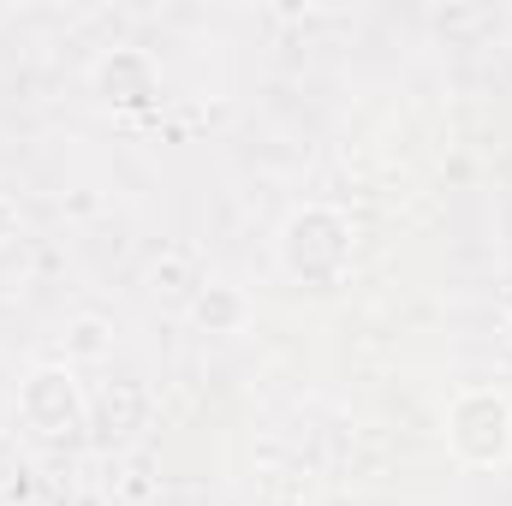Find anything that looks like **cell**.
Returning <instances> with one entry per match:
<instances>
[{"label": "cell", "mask_w": 512, "mask_h": 506, "mask_svg": "<svg viewBox=\"0 0 512 506\" xmlns=\"http://www.w3.org/2000/svg\"><path fill=\"white\" fill-rule=\"evenodd\" d=\"M72 334H78V340H72V346H78V352H84V358H96V352H102V340H96V334H102V328H96V322H78V328H72Z\"/></svg>", "instance_id": "7"}, {"label": "cell", "mask_w": 512, "mask_h": 506, "mask_svg": "<svg viewBox=\"0 0 512 506\" xmlns=\"http://www.w3.org/2000/svg\"><path fill=\"white\" fill-rule=\"evenodd\" d=\"M447 441L465 465H501L512 453V405L501 393H459L447 411Z\"/></svg>", "instance_id": "2"}, {"label": "cell", "mask_w": 512, "mask_h": 506, "mask_svg": "<svg viewBox=\"0 0 512 506\" xmlns=\"http://www.w3.org/2000/svg\"><path fill=\"white\" fill-rule=\"evenodd\" d=\"M96 90H102L108 102H120V108H137V102H149V96H155V66H149V54L114 48V54L96 66Z\"/></svg>", "instance_id": "4"}, {"label": "cell", "mask_w": 512, "mask_h": 506, "mask_svg": "<svg viewBox=\"0 0 512 506\" xmlns=\"http://www.w3.org/2000/svg\"><path fill=\"white\" fill-rule=\"evenodd\" d=\"M143 411H149V399H143L137 381H108V387L96 393V405H90L102 441H126V435H137V429H143Z\"/></svg>", "instance_id": "5"}, {"label": "cell", "mask_w": 512, "mask_h": 506, "mask_svg": "<svg viewBox=\"0 0 512 506\" xmlns=\"http://www.w3.org/2000/svg\"><path fill=\"white\" fill-rule=\"evenodd\" d=\"M197 322H203L209 334H233V328H245V292H239V286H203V298H197Z\"/></svg>", "instance_id": "6"}, {"label": "cell", "mask_w": 512, "mask_h": 506, "mask_svg": "<svg viewBox=\"0 0 512 506\" xmlns=\"http://www.w3.org/2000/svg\"><path fill=\"white\" fill-rule=\"evenodd\" d=\"M280 268L304 286H334L352 268V227L334 209H304L280 227Z\"/></svg>", "instance_id": "1"}, {"label": "cell", "mask_w": 512, "mask_h": 506, "mask_svg": "<svg viewBox=\"0 0 512 506\" xmlns=\"http://www.w3.org/2000/svg\"><path fill=\"white\" fill-rule=\"evenodd\" d=\"M18 411H24V423H30L42 441H66V435H78L84 417H90V405H84V393H78L72 370H60V364L30 370L24 393H18Z\"/></svg>", "instance_id": "3"}, {"label": "cell", "mask_w": 512, "mask_h": 506, "mask_svg": "<svg viewBox=\"0 0 512 506\" xmlns=\"http://www.w3.org/2000/svg\"><path fill=\"white\" fill-rule=\"evenodd\" d=\"M507 322H512V310H507Z\"/></svg>", "instance_id": "8"}]
</instances>
